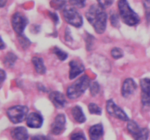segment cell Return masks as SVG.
<instances>
[{"mask_svg": "<svg viewBox=\"0 0 150 140\" xmlns=\"http://www.w3.org/2000/svg\"><path fill=\"white\" fill-rule=\"evenodd\" d=\"M86 17L97 33H104L106 29L107 14L103 7L99 4H92L86 12Z\"/></svg>", "mask_w": 150, "mask_h": 140, "instance_id": "1", "label": "cell"}, {"mask_svg": "<svg viewBox=\"0 0 150 140\" xmlns=\"http://www.w3.org/2000/svg\"><path fill=\"white\" fill-rule=\"evenodd\" d=\"M120 15L123 23L130 26H136L140 22V18L136 12L129 5L127 0H120L118 2Z\"/></svg>", "mask_w": 150, "mask_h": 140, "instance_id": "2", "label": "cell"}, {"mask_svg": "<svg viewBox=\"0 0 150 140\" xmlns=\"http://www.w3.org/2000/svg\"><path fill=\"white\" fill-rule=\"evenodd\" d=\"M91 81L87 75H83L78 79L73 84L69 86L67 90V96L70 99H76L80 97L86 89L90 86Z\"/></svg>", "mask_w": 150, "mask_h": 140, "instance_id": "3", "label": "cell"}, {"mask_svg": "<svg viewBox=\"0 0 150 140\" xmlns=\"http://www.w3.org/2000/svg\"><path fill=\"white\" fill-rule=\"evenodd\" d=\"M29 108L25 105H16L10 107L7 111L9 119L14 124L20 123L27 118Z\"/></svg>", "mask_w": 150, "mask_h": 140, "instance_id": "4", "label": "cell"}, {"mask_svg": "<svg viewBox=\"0 0 150 140\" xmlns=\"http://www.w3.org/2000/svg\"><path fill=\"white\" fill-rule=\"evenodd\" d=\"M63 16L64 20L71 26L79 28L83 25V18L75 7H64L63 11Z\"/></svg>", "mask_w": 150, "mask_h": 140, "instance_id": "5", "label": "cell"}, {"mask_svg": "<svg viewBox=\"0 0 150 140\" xmlns=\"http://www.w3.org/2000/svg\"><path fill=\"white\" fill-rule=\"evenodd\" d=\"M127 131L136 140H147L149 138V130L146 128H140L134 120H128Z\"/></svg>", "mask_w": 150, "mask_h": 140, "instance_id": "6", "label": "cell"}, {"mask_svg": "<svg viewBox=\"0 0 150 140\" xmlns=\"http://www.w3.org/2000/svg\"><path fill=\"white\" fill-rule=\"evenodd\" d=\"M11 23L15 32L18 35H21L23 34L25 28L29 23V20L26 18V16L22 14L21 13L16 12L12 16Z\"/></svg>", "mask_w": 150, "mask_h": 140, "instance_id": "7", "label": "cell"}, {"mask_svg": "<svg viewBox=\"0 0 150 140\" xmlns=\"http://www.w3.org/2000/svg\"><path fill=\"white\" fill-rule=\"evenodd\" d=\"M106 110L111 116L118 118V119L123 121L129 120V118L127 114L124 112V110L122 108H120L118 105L116 104L112 99H109L107 102Z\"/></svg>", "mask_w": 150, "mask_h": 140, "instance_id": "8", "label": "cell"}, {"mask_svg": "<svg viewBox=\"0 0 150 140\" xmlns=\"http://www.w3.org/2000/svg\"><path fill=\"white\" fill-rule=\"evenodd\" d=\"M66 118L64 114H59L51 125V133L56 136L60 135L65 130Z\"/></svg>", "mask_w": 150, "mask_h": 140, "instance_id": "9", "label": "cell"}, {"mask_svg": "<svg viewBox=\"0 0 150 140\" xmlns=\"http://www.w3.org/2000/svg\"><path fill=\"white\" fill-rule=\"evenodd\" d=\"M43 118L38 112H31L26 118V125L32 128H39L42 127Z\"/></svg>", "mask_w": 150, "mask_h": 140, "instance_id": "10", "label": "cell"}, {"mask_svg": "<svg viewBox=\"0 0 150 140\" xmlns=\"http://www.w3.org/2000/svg\"><path fill=\"white\" fill-rule=\"evenodd\" d=\"M49 99L53 104L54 105V106L57 109H62V108L64 107L67 104V100H66L64 95L59 91H54L51 93Z\"/></svg>", "mask_w": 150, "mask_h": 140, "instance_id": "11", "label": "cell"}, {"mask_svg": "<svg viewBox=\"0 0 150 140\" xmlns=\"http://www.w3.org/2000/svg\"><path fill=\"white\" fill-rule=\"evenodd\" d=\"M137 88V85L134 80L131 78L126 79L122 87V95L125 98H127L133 94V92Z\"/></svg>", "mask_w": 150, "mask_h": 140, "instance_id": "12", "label": "cell"}, {"mask_svg": "<svg viewBox=\"0 0 150 140\" xmlns=\"http://www.w3.org/2000/svg\"><path fill=\"white\" fill-rule=\"evenodd\" d=\"M69 64H70V73H69V78L70 80L75 79L84 71V66L79 61L73 60V61H70Z\"/></svg>", "mask_w": 150, "mask_h": 140, "instance_id": "13", "label": "cell"}, {"mask_svg": "<svg viewBox=\"0 0 150 140\" xmlns=\"http://www.w3.org/2000/svg\"><path fill=\"white\" fill-rule=\"evenodd\" d=\"M12 138L15 140H28L29 139V134L26 128L22 126L16 127L12 129L11 132Z\"/></svg>", "mask_w": 150, "mask_h": 140, "instance_id": "14", "label": "cell"}, {"mask_svg": "<svg viewBox=\"0 0 150 140\" xmlns=\"http://www.w3.org/2000/svg\"><path fill=\"white\" fill-rule=\"evenodd\" d=\"M103 126L101 123L92 125L89 130V138L91 140H100L103 135Z\"/></svg>", "mask_w": 150, "mask_h": 140, "instance_id": "15", "label": "cell"}, {"mask_svg": "<svg viewBox=\"0 0 150 140\" xmlns=\"http://www.w3.org/2000/svg\"><path fill=\"white\" fill-rule=\"evenodd\" d=\"M72 115L75 120L79 123H83L86 121V117L83 112V109L79 106H75L72 109Z\"/></svg>", "mask_w": 150, "mask_h": 140, "instance_id": "16", "label": "cell"}, {"mask_svg": "<svg viewBox=\"0 0 150 140\" xmlns=\"http://www.w3.org/2000/svg\"><path fill=\"white\" fill-rule=\"evenodd\" d=\"M32 61L37 72L40 74H45V71H46V68H45V65H44L42 58H39V57H34L32 58Z\"/></svg>", "mask_w": 150, "mask_h": 140, "instance_id": "17", "label": "cell"}, {"mask_svg": "<svg viewBox=\"0 0 150 140\" xmlns=\"http://www.w3.org/2000/svg\"><path fill=\"white\" fill-rule=\"evenodd\" d=\"M16 60H17V56L13 52H8L4 57V64L5 66L10 68V67L13 66Z\"/></svg>", "mask_w": 150, "mask_h": 140, "instance_id": "18", "label": "cell"}, {"mask_svg": "<svg viewBox=\"0 0 150 140\" xmlns=\"http://www.w3.org/2000/svg\"><path fill=\"white\" fill-rule=\"evenodd\" d=\"M140 85L142 93L150 96V79L143 78L140 80Z\"/></svg>", "mask_w": 150, "mask_h": 140, "instance_id": "19", "label": "cell"}, {"mask_svg": "<svg viewBox=\"0 0 150 140\" xmlns=\"http://www.w3.org/2000/svg\"><path fill=\"white\" fill-rule=\"evenodd\" d=\"M89 108V111L91 114H93V115H100L102 113V109L101 107H100L98 104L95 103H90L88 106Z\"/></svg>", "mask_w": 150, "mask_h": 140, "instance_id": "20", "label": "cell"}, {"mask_svg": "<svg viewBox=\"0 0 150 140\" xmlns=\"http://www.w3.org/2000/svg\"><path fill=\"white\" fill-rule=\"evenodd\" d=\"M53 52L57 56V58H59L61 61H64V60L67 59V53L64 51L62 50L60 48L55 47V48L53 49Z\"/></svg>", "mask_w": 150, "mask_h": 140, "instance_id": "21", "label": "cell"}, {"mask_svg": "<svg viewBox=\"0 0 150 140\" xmlns=\"http://www.w3.org/2000/svg\"><path fill=\"white\" fill-rule=\"evenodd\" d=\"M18 40L19 43H20V45H21L23 49H26L31 45V41L23 34L18 35Z\"/></svg>", "mask_w": 150, "mask_h": 140, "instance_id": "22", "label": "cell"}, {"mask_svg": "<svg viewBox=\"0 0 150 140\" xmlns=\"http://www.w3.org/2000/svg\"><path fill=\"white\" fill-rule=\"evenodd\" d=\"M51 4L56 10H61L65 6L66 0H52Z\"/></svg>", "mask_w": 150, "mask_h": 140, "instance_id": "23", "label": "cell"}, {"mask_svg": "<svg viewBox=\"0 0 150 140\" xmlns=\"http://www.w3.org/2000/svg\"><path fill=\"white\" fill-rule=\"evenodd\" d=\"M111 54L112 57L115 59H119L123 57V50L121 48H114L111 51Z\"/></svg>", "mask_w": 150, "mask_h": 140, "instance_id": "24", "label": "cell"}, {"mask_svg": "<svg viewBox=\"0 0 150 140\" xmlns=\"http://www.w3.org/2000/svg\"><path fill=\"white\" fill-rule=\"evenodd\" d=\"M100 91V85L97 82H94L90 84V93L92 96H95L99 93Z\"/></svg>", "mask_w": 150, "mask_h": 140, "instance_id": "25", "label": "cell"}, {"mask_svg": "<svg viewBox=\"0 0 150 140\" xmlns=\"http://www.w3.org/2000/svg\"><path fill=\"white\" fill-rule=\"evenodd\" d=\"M86 0H69L70 4L75 7L78 8H83L85 7Z\"/></svg>", "mask_w": 150, "mask_h": 140, "instance_id": "26", "label": "cell"}, {"mask_svg": "<svg viewBox=\"0 0 150 140\" xmlns=\"http://www.w3.org/2000/svg\"><path fill=\"white\" fill-rule=\"evenodd\" d=\"M110 20H111V23L113 26L116 28L120 27V17H119L118 14L114 13L111 15Z\"/></svg>", "mask_w": 150, "mask_h": 140, "instance_id": "27", "label": "cell"}, {"mask_svg": "<svg viewBox=\"0 0 150 140\" xmlns=\"http://www.w3.org/2000/svg\"><path fill=\"white\" fill-rule=\"evenodd\" d=\"M143 3L146 10V20L150 23V0H143Z\"/></svg>", "mask_w": 150, "mask_h": 140, "instance_id": "28", "label": "cell"}, {"mask_svg": "<svg viewBox=\"0 0 150 140\" xmlns=\"http://www.w3.org/2000/svg\"><path fill=\"white\" fill-rule=\"evenodd\" d=\"M70 140H86V139L83 133L76 132L70 136Z\"/></svg>", "mask_w": 150, "mask_h": 140, "instance_id": "29", "label": "cell"}, {"mask_svg": "<svg viewBox=\"0 0 150 140\" xmlns=\"http://www.w3.org/2000/svg\"><path fill=\"white\" fill-rule=\"evenodd\" d=\"M97 1H98L99 5H100L101 7L105 9L110 7L113 4L114 0H97Z\"/></svg>", "mask_w": 150, "mask_h": 140, "instance_id": "30", "label": "cell"}, {"mask_svg": "<svg viewBox=\"0 0 150 140\" xmlns=\"http://www.w3.org/2000/svg\"><path fill=\"white\" fill-rule=\"evenodd\" d=\"M142 102L144 106L150 107V96L142 93Z\"/></svg>", "mask_w": 150, "mask_h": 140, "instance_id": "31", "label": "cell"}, {"mask_svg": "<svg viewBox=\"0 0 150 140\" xmlns=\"http://www.w3.org/2000/svg\"><path fill=\"white\" fill-rule=\"evenodd\" d=\"M49 13L50 17L51 18V19L53 20V21L55 23V25H57L59 22V18L57 14H56L55 13H52V12H48Z\"/></svg>", "mask_w": 150, "mask_h": 140, "instance_id": "32", "label": "cell"}, {"mask_svg": "<svg viewBox=\"0 0 150 140\" xmlns=\"http://www.w3.org/2000/svg\"><path fill=\"white\" fill-rule=\"evenodd\" d=\"M31 140H48V138L44 135H36L32 136Z\"/></svg>", "mask_w": 150, "mask_h": 140, "instance_id": "33", "label": "cell"}, {"mask_svg": "<svg viewBox=\"0 0 150 140\" xmlns=\"http://www.w3.org/2000/svg\"><path fill=\"white\" fill-rule=\"evenodd\" d=\"M1 83H3V82H4V79L6 78V74L5 73H4V70H2L1 69Z\"/></svg>", "mask_w": 150, "mask_h": 140, "instance_id": "34", "label": "cell"}, {"mask_svg": "<svg viewBox=\"0 0 150 140\" xmlns=\"http://www.w3.org/2000/svg\"><path fill=\"white\" fill-rule=\"evenodd\" d=\"M7 0H1V1H0V2H1V7H4V5H5L6 3H7Z\"/></svg>", "mask_w": 150, "mask_h": 140, "instance_id": "35", "label": "cell"}, {"mask_svg": "<svg viewBox=\"0 0 150 140\" xmlns=\"http://www.w3.org/2000/svg\"><path fill=\"white\" fill-rule=\"evenodd\" d=\"M4 48V42H3V40L1 39V49L3 50Z\"/></svg>", "mask_w": 150, "mask_h": 140, "instance_id": "36", "label": "cell"}]
</instances>
